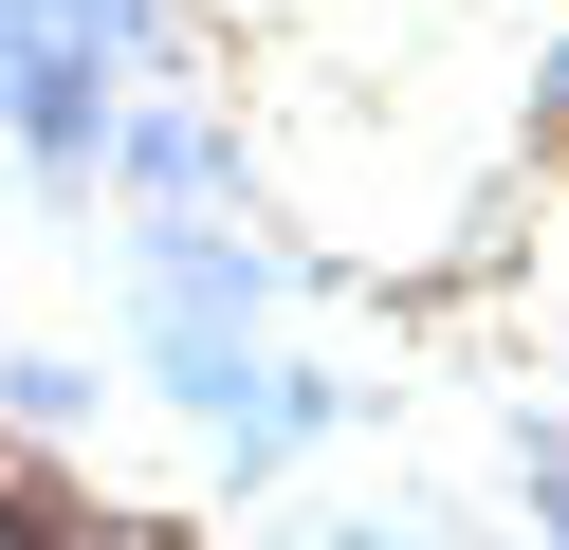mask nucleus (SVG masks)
I'll list each match as a JSON object with an SVG mask.
<instances>
[{
    "label": "nucleus",
    "instance_id": "obj_1",
    "mask_svg": "<svg viewBox=\"0 0 569 550\" xmlns=\"http://www.w3.org/2000/svg\"><path fill=\"white\" fill-rule=\"evenodd\" d=\"M0 550H74V513H56L38 459H0Z\"/></svg>",
    "mask_w": 569,
    "mask_h": 550
},
{
    "label": "nucleus",
    "instance_id": "obj_2",
    "mask_svg": "<svg viewBox=\"0 0 569 550\" xmlns=\"http://www.w3.org/2000/svg\"><path fill=\"white\" fill-rule=\"evenodd\" d=\"M551 110H569V56H551Z\"/></svg>",
    "mask_w": 569,
    "mask_h": 550
}]
</instances>
